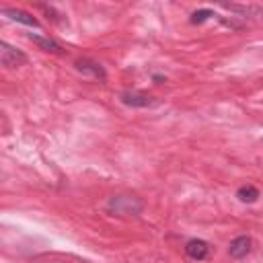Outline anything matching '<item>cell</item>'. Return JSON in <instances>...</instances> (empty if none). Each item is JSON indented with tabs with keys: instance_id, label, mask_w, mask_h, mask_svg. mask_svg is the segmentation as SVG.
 <instances>
[{
	"instance_id": "11",
	"label": "cell",
	"mask_w": 263,
	"mask_h": 263,
	"mask_svg": "<svg viewBox=\"0 0 263 263\" xmlns=\"http://www.w3.org/2000/svg\"><path fill=\"white\" fill-rule=\"evenodd\" d=\"M212 16H216V12L214 10H210V8H201V10H195L193 14H191V23L193 25H201V23H205L208 18H212Z\"/></svg>"
},
{
	"instance_id": "8",
	"label": "cell",
	"mask_w": 263,
	"mask_h": 263,
	"mask_svg": "<svg viewBox=\"0 0 263 263\" xmlns=\"http://www.w3.org/2000/svg\"><path fill=\"white\" fill-rule=\"evenodd\" d=\"M33 43H37L43 51H49V53H64V47L55 41V39H49V37H41V35H37V33H29L27 35Z\"/></svg>"
},
{
	"instance_id": "7",
	"label": "cell",
	"mask_w": 263,
	"mask_h": 263,
	"mask_svg": "<svg viewBox=\"0 0 263 263\" xmlns=\"http://www.w3.org/2000/svg\"><path fill=\"white\" fill-rule=\"evenodd\" d=\"M2 14L8 16L10 21L21 23V25H27V27H39V21H37L31 12H27V10H21V8H4Z\"/></svg>"
},
{
	"instance_id": "1",
	"label": "cell",
	"mask_w": 263,
	"mask_h": 263,
	"mask_svg": "<svg viewBox=\"0 0 263 263\" xmlns=\"http://www.w3.org/2000/svg\"><path fill=\"white\" fill-rule=\"evenodd\" d=\"M107 210L115 216H140L144 201L136 195H113L107 203Z\"/></svg>"
},
{
	"instance_id": "10",
	"label": "cell",
	"mask_w": 263,
	"mask_h": 263,
	"mask_svg": "<svg viewBox=\"0 0 263 263\" xmlns=\"http://www.w3.org/2000/svg\"><path fill=\"white\" fill-rule=\"evenodd\" d=\"M236 197L242 201V203H253L259 199V189L253 187V185H242L238 191H236Z\"/></svg>"
},
{
	"instance_id": "9",
	"label": "cell",
	"mask_w": 263,
	"mask_h": 263,
	"mask_svg": "<svg viewBox=\"0 0 263 263\" xmlns=\"http://www.w3.org/2000/svg\"><path fill=\"white\" fill-rule=\"evenodd\" d=\"M226 8L232 10V12H238L240 16L263 21V8L261 6H253V4H247V6H242V4H226Z\"/></svg>"
},
{
	"instance_id": "3",
	"label": "cell",
	"mask_w": 263,
	"mask_h": 263,
	"mask_svg": "<svg viewBox=\"0 0 263 263\" xmlns=\"http://www.w3.org/2000/svg\"><path fill=\"white\" fill-rule=\"evenodd\" d=\"M0 64L4 68H18L23 64H27V55L18 47H12L10 43L2 41L0 43Z\"/></svg>"
},
{
	"instance_id": "4",
	"label": "cell",
	"mask_w": 263,
	"mask_h": 263,
	"mask_svg": "<svg viewBox=\"0 0 263 263\" xmlns=\"http://www.w3.org/2000/svg\"><path fill=\"white\" fill-rule=\"evenodd\" d=\"M74 66H76V70H80V72H84V74H90V76H95V78H99V80H105V78H107L105 68H103L99 62L90 60V58L76 60V62H74Z\"/></svg>"
},
{
	"instance_id": "5",
	"label": "cell",
	"mask_w": 263,
	"mask_h": 263,
	"mask_svg": "<svg viewBox=\"0 0 263 263\" xmlns=\"http://www.w3.org/2000/svg\"><path fill=\"white\" fill-rule=\"evenodd\" d=\"M251 245H253L251 236L240 234V236H236V238L230 242V247H228V255H230L232 259H242V257H247V255H249Z\"/></svg>"
},
{
	"instance_id": "6",
	"label": "cell",
	"mask_w": 263,
	"mask_h": 263,
	"mask_svg": "<svg viewBox=\"0 0 263 263\" xmlns=\"http://www.w3.org/2000/svg\"><path fill=\"white\" fill-rule=\"evenodd\" d=\"M185 253H187L191 259L201 261V259L208 257L210 245H208L205 240H201V238H191V240H187V245H185Z\"/></svg>"
},
{
	"instance_id": "2",
	"label": "cell",
	"mask_w": 263,
	"mask_h": 263,
	"mask_svg": "<svg viewBox=\"0 0 263 263\" xmlns=\"http://www.w3.org/2000/svg\"><path fill=\"white\" fill-rule=\"evenodd\" d=\"M119 101H121L123 105H127V107H142V109H146V107H156V105L160 103L156 97H152V95H148V92H142V90H123V92L119 95Z\"/></svg>"
}]
</instances>
